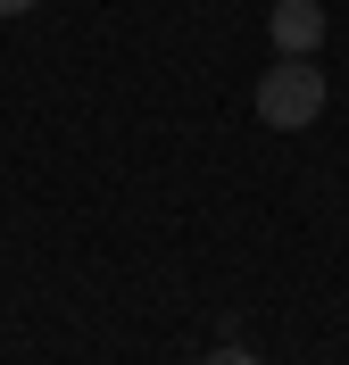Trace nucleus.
Masks as SVG:
<instances>
[{
    "label": "nucleus",
    "instance_id": "f257e3e1",
    "mask_svg": "<svg viewBox=\"0 0 349 365\" xmlns=\"http://www.w3.org/2000/svg\"><path fill=\"white\" fill-rule=\"evenodd\" d=\"M316 116H325V75H316V58H275V67L258 75V125L308 133Z\"/></svg>",
    "mask_w": 349,
    "mask_h": 365
},
{
    "label": "nucleus",
    "instance_id": "f03ea898",
    "mask_svg": "<svg viewBox=\"0 0 349 365\" xmlns=\"http://www.w3.org/2000/svg\"><path fill=\"white\" fill-rule=\"evenodd\" d=\"M266 34H275L283 58H316V42H325V9H316V0H275V9H266Z\"/></svg>",
    "mask_w": 349,
    "mask_h": 365
},
{
    "label": "nucleus",
    "instance_id": "7ed1b4c3",
    "mask_svg": "<svg viewBox=\"0 0 349 365\" xmlns=\"http://www.w3.org/2000/svg\"><path fill=\"white\" fill-rule=\"evenodd\" d=\"M200 365H266V357H250V349H208Z\"/></svg>",
    "mask_w": 349,
    "mask_h": 365
},
{
    "label": "nucleus",
    "instance_id": "20e7f679",
    "mask_svg": "<svg viewBox=\"0 0 349 365\" xmlns=\"http://www.w3.org/2000/svg\"><path fill=\"white\" fill-rule=\"evenodd\" d=\"M34 9H42V0H0V17H34Z\"/></svg>",
    "mask_w": 349,
    "mask_h": 365
}]
</instances>
